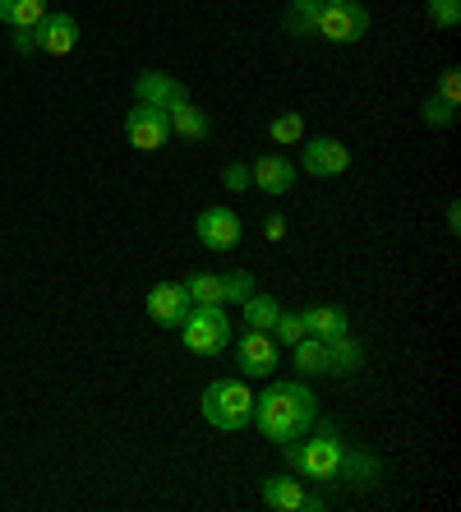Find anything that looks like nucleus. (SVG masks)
I'll return each mask as SVG.
<instances>
[{
	"instance_id": "1",
	"label": "nucleus",
	"mask_w": 461,
	"mask_h": 512,
	"mask_svg": "<svg viewBox=\"0 0 461 512\" xmlns=\"http://www.w3.org/2000/svg\"><path fill=\"white\" fill-rule=\"evenodd\" d=\"M249 425L259 429L268 443H277V448H282V443H296L319 425V397L309 393L305 383L277 379L254 397V420H249Z\"/></svg>"
},
{
	"instance_id": "2",
	"label": "nucleus",
	"mask_w": 461,
	"mask_h": 512,
	"mask_svg": "<svg viewBox=\"0 0 461 512\" xmlns=\"http://www.w3.org/2000/svg\"><path fill=\"white\" fill-rule=\"evenodd\" d=\"M286 453V466L296 476H309V480H337L342 471V457H346V443L337 439V429L323 420L314 439H296V443H282Z\"/></svg>"
},
{
	"instance_id": "3",
	"label": "nucleus",
	"mask_w": 461,
	"mask_h": 512,
	"mask_svg": "<svg viewBox=\"0 0 461 512\" xmlns=\"http://www.w3.org/2000/svg\"><path fill=\"white\" fill-rule=\"evenodd\" d=\"M203 420L213 429L236 434L254 420V393H249L245 379H213L203 388Z\"/></svg>"
},
{
	"instance_id": "4",
	"label": "nucleus",
	"mask_w": 461,
	"mask_h": 512,
	"mask_svg": "<svg viewBox=\"0 0 461 512\" xmlns=\"http://www.w3.org/2000/svg\"><path fill=\"white\" fill-rule=\"evenodd\" d=\"M185 351L194 356H217L231 346V319H226V305H190L185 323L176 328Z\"/></svg>"
},
{
	"instance_id": "5",
	"label": "nucleus",
	"mask_w": 461,
	"mask_h": 512,
	"mask_svg": "<svg viewBox=\"0 0 461 512\" xmlns=\"http://www.w3.org/2000/svg\"><path fill=\"white\" fill-rule=\"evenodd\" d=\"M369 33V10L360 0H323L319 19H314V37L332 42V47H351Z\"/></svg>"
},
{
	"instance_id": "6",
	"label": "nucleus",
	"mask_w": 461,
	"mask_h": 512,
	"mask_svg": "<svg viewBox=\"0 0 461 512\" xmlns=\"http://www.w3.org/2000/svg\"><path fill=\"white\" fill-rule=\"evenodd\" d=\"M236 360H240V370H245V379H272V374L282 370V342L272 333L249 328L236 342Z\"/></svg>"
},
{
	"instance_id": "7",
	"label": "nucleus",
	"mask_w": 461,
	"mask_h": 512,
	"mask_svg": "<svg viewBox=\"0 0 461 512\" xmlns=\"http://www.w3.org/2000/svg\"><path fill=\"white\" fill-rule=\"evenodd\" d=\"M125 139H130L139 153H157V148H166V139H171V120H166V111L153 107V102H134V107L125 111Z\"/></svg>"
},
{
	"instance_id": "8",
	"label": "nucleus",
	"mask_w": 461,
	"mask_h": 512,
	"mask_svg": "<svg viewBox=\"0 0 461 512\" xmlns=\"http://www.w3.org/2000/svg\"><path fill=\"white\" fill-rule=\"evenodd\" d=\"M143 310H148V319L157 328L176 333L180 323H185V314H190V291H185V282H157L148 291V300H143Z\"/></svg>"
},
{
	"instance_id": "9",
	"label": "nucleus",
	"mask_w": 461,
	"mask_h": 512,
	"mask_svg": "<svg viewBox=\"0 0 461 512\" xmlns=\"http://www.w3.org/2000/svg\"><path fill=\"white\" fill-rule=\"evenodd\" d=\"M194 231H199L203 250L226 254V250H236V245H240V217H236V208H226V203L203 208L199 222H194Z\"/></svg>"
},
{
	"instance_id": "10",
	"label": "nucleus",
	"mask_w": 461,
	"mask_h": 512,
	"mask_svg": "<svg viewBox=\"0 0 461 512\" xmlns=\"http://www.w3.org/2000/svg\"><path fill=\"white\" fill-rule=\"evenodd\" d=\"M300 167L309 171L314 180H323V176H342L346 167H351V148H346L342 139H309L305 143V153H300Z\"/></svg>"
},
{
	"instance_id": "11",
	"label": "nucleus",
	"mask_w": 461,
	"mask_h": 512,
	"mask_svg": "<svg viewBox=\"0 0 461 512\" xmlns=\"http://www.w3.org/2000/svg\"><path fill=\"white\" fill-rule=\"evenodd\" d=\"M134 97L171 111V107H180V102H190V88L180 84V79H171V74H162V70H143L139 79H134Z\"/></svg>"
},
{
	"instance_id": "12",
	"label": "nucleus",
	"mask_w": 461,
	"mask_h": 512,
	"mask_svg": "<svg viewBox=\"0 0 461 512\" xmlns=\"http://www.w3.org/2000/svg\"><path fill=\"white\" fill-rule=\"evenodd\" d=\"M33 42L37 51H47V56H70L79 47V24H74V14H51L33 28Z\"/></svg>"
},
{
	"instance_id": "13",
	"label": "nucleus",
	"mask_w": 461,
	"mask_h": 512,
	"mask_svg": "<svg viewBox=\"0 0 461 512\" xmlns=\"http://www.w3.org/2000/svg\"><path fill=\"white\" fill-rule=\"evenodd\" d=\"M254 185H259L263 194H286L291 185H296V167H291V157H282V153H263V157H254Z\"/></svg>"
},
{
	"instance_id": "14",
	"label": "nucleus",
	"mask_w": 461,
	"mask_h": 512,
	"mask_svg": "<svg viewBox=\"0 0 461 512\" xmlns=\"http://www.w3.org/2000/svg\"><path fill=\"white\" fill-rule=\"evenodd\" d=\"M166 120H171V134H176V139H190V143H208V139H213V120H208V111L194 107V102L171 107V111H166Z\"/></svg>"
},
{
	"instance_id": "15",
	"label": "nucleus",
	"mask_w": 461,
	"mask_h": 512,
	"mask_svg": "<svg viewBox=\"0 0 461 512\" xmlns=\"http://www.w3.org/2000/svg\"><path fill=\"white\" fill-rule=\"evenodd\" d=\"M263 508H272V512H305V485H300L296 476L263 480Z\"/></svg>"
},
{
	"instance_id": "16",
	"label": "nucleus",
	"mask_w": 461,
	"mask_h": 512,
	"mask_svg": "<svg viewBox=\"0 0 461 512\" xmlns=\"http://www.w3.org/2000/svg\"><path fill=\"white\" fill-rule=\"evenodd\" d=\"M305 328H309V337L332 342V337L351 333V319H346V310H337V305H314V310H305Z\"/></svg>"
},
{
	"instance_id": "17",
	"label": "nucleus",
	"mask_w": 461,
	"mask_h": 512,
	"mask_svg": "<svg viewBox=\"0 0 461 512\" xmlns=\"http://www.w3.org/2000/svg\"><path fill=\"white\" fill-rule=\"evenodd\" d=\"M360 365H365V346L355 342L351 333L332 337L328 342V374H360Z\"/></svg>"
},
{
	"instance_id": "18",
	"label": "nucleus",
	"mask_w": 461,
	"mask_h": 512,
	"mask_svg": "<svg viewBox=\"0 0 461 512\" xmlns=\"http://www.w3.org/2000/svg\"><path fill=\"white\" fill-rule=\"evenodd\" d=\"M42 19H47V0H0V24L37 28Z\"/></svg>"
},
{
	"instance_id": "19",
	"label": "nucleus",
	"mask_w": 461,
	"mask_h": 512,
	"mask_svg": "<svg viewBox=\"0 0 461 512\" xmlns=\"http://www.w3.org/2000/svg\"><path fill=\"white\" fill-rule=\"evenodd\" d=\"M323 0H286V14H282V28L291 37H314V19H319Z\"/></svg>"
},
{
	"instance_id": "20",
	"label": "nucleus",
	"mask_w": 461,
	"mask_h": 512,
	"mask_svg": "<svg viewBox=\"0 0 461 512\" xmlns=\"http://www.w3.org/2000/svg\"><path fill=\"white\" fill-rule=\"evenodd\" d=\"M291 356H296V370L305 374V379L328 374V342H323V337H305V342H296L291 346Z\"/></svg>"
},
{
	"instance_id": "21",
	"label": "nucleus",
	"mask_w": 461,
	"mask_h": 512,
	"mask_svg": "<svg viewBox=\"0 0 461 512\" xmlns=\"http://www.w3.org/2000/svg\"><path fill=\"white\" fill-rule=\"evenodd\" d=\"M337 476H346V485H351V489L374 485V476H379V462H374V457H365V453H355V448H346L342 471H337Z\"/></svg>"
},
{
	"instance_id": "22",
	"label": "nucleus",
	"mask_w": 461,
	"mask_h": 512,
	"mask_svg": "<svg viewBox=\"0 0 461 512\" xmlns=\"http://www.w3.org/2000/svg\"><path fill=\"white\" fill-rule=\"evenodd\" d=\"M277 314H282V300L277 296H249L245 300V323L249 328H259V333H272Z\"/></svg>"
},
{
	"instance_id": "23",
	"label": "nucleus",
	"mask_w": 461,
	"mask_h": 512,
	"mask_svg": "<svg viewBox=\"0 0 461 512\" xmlns=\"http://www.w3.org/2000/svg\"><path fill=\"white\" fill-rule=\"evenodd\" d=\"M185 291H190V305H226L222 273H194L190 282H185Z\"/></svg>"
},
{
	"instance_id": "24",
	"label": "nucleus",
	"mask_w": 461,
	"mask_h": 512,
	"mask_svg": "<svg viewBox=\"0 0 461 512\" xmlns=\"http://www.w3.org/2000/svg\"><path fill=\"white\" fill-rule=\"evenodd\" d=\"M268 134L277 148H291V143L305 139V116H300V111H282V116L268 125Z\"/></svg>"
},
{
	"instance_id": "25",
	"label": "nucleus",
	"mask_w": 461,
	"mask_h": 512,
	"mask_svg": "<svg viewBox=\"0 0 461 512\" xmlns=\"http://www.w3.org/2000/svg\"><path fill=\"white\" fill-rule=\"evenodd\" d=\"M249 296H254V273H249V268L222 273V300H226V305H245Z\"/></svg>"
},
{
	"instance_id": "26",
	"label": "nucleus",
	"mask_w": 461,
	"mask_h": 512,
	"mask_svg": "<svg viewBox=\"0 0 461 512\" xmlns=\"http://www.w3.org/2000/svg\"><path fill=\"white\" fill-rule=\"evenodd\" d=\"M272 337H277V342H286V346L305 342V337H309V328H305V314H296V310H282V314H277V323H272Z\"/></svg>"
},
{
	"instance_id": "27",
	"label": "nucleus",
	"mask_w": 461,
	"mask_h": 512,
	"mask_svg": "<svg viewBox=\"0 0 461 512\" xmlns=\"http://www.w3.org/2000/svg\"><path fill=\"white\" fill-rule=\"evenodd\" d=\"M425 14L434 28H457L461 24V0H429Z\"/></svg>"
},
{
	"instance_id": "28",
	"label": "nucleus",
	"mask_w": 461,
	"mask_h": 512,
	"mask_svg": "<svg viewBox=\"0 0 461 512\" xmlns=\"http://www.w3.org/2000/svg\"><path fill=\"white\" fill-rule=\"evenodd\" d=\"M425 125H434V130H448V125H457V107L452 102H443V97H429L425 102Z\"/></svg>"
},
{
	"instance_id": "29",
	"label": "nucleus",
	"mask_w": 461,
	"mask_h": 512,
	"mask_svg": "<svg viewBox=\"0 0 461 512\" xmlns=\"http://www.w3.org/2000/svg\"><path fill=\"white\" fill-rule=\"evenodd\" d=\"M249 180H254V176H249V167H245V162H231V167L222 171V185H226V190H231V194L249 190Z\"/></svg>"
},
{
	"instance_id": "30",
	"label": "nucleus",
	"mask_w": 461,
	"mask_h": 512,
	"mask_svg": "<svg viewBox=\"0 0 461 512\" xmlns=\"http://www.w3.org/2000/svg\"><path fill=\"white\" fill-rule=\"evenodd\" d=\"M457 65H448V70H443V79H438V97H443V102H452V107H457V93H461V79H457Z\"/></svg>"
},
{
	"instance_id": "31",
	"label": "nucleus",
	"mask_w": 461,
	"mask_h": 512,
	"mask_svg": "<svg viewBox=\"0 0 461 512\" xmlns=\"http://www.w3.org/2000/svg\"><path fill=\"white\" fill-rule=\"evenodd\" d=\"M263 236L277 245V240L286 236V217H282V213H268V217H263Z\"/></svg>"
},
{
	"instance_id": "32",
	"label": "nucleus",
	"mask_w": 461,
	"mask_h": 512,
	"mask_svg": "<svg viewBox=\"0 0 461 512\" xmlns=\"http://www.w3.org/2000/svg\"><path fill=\"white\" fill-rule=\"evenodd\" d=\"M14 51H37L33 28H14Z\"/></svg>"
},
{
	"instance_id": "33",
	"label": "nucleus",
	"mask_w": 461,
	"mask_h": 512,
	"mask_svg": "<svg viewBox=\"0 0 461 512\" xmlns=\"http://www.w3.org/2000/svg\"><path fill=\"white\" fill-rule=\"evenodd\" d=\"M448 231H461V208H457V203L448 208Z\"/></svg>"
}]
</instances>
